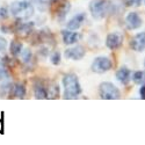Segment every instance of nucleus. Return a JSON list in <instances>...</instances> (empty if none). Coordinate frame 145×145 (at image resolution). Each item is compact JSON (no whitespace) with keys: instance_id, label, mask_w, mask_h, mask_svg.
<instances>
[{"instance_id":"1","label":"nucleus","mask_w":145,"mask_h":145,"mask_svg":"<svg viewBox=\"0 0 145 145\" xmlns=\"http://www.w3.org/2000/svg\"><path fill=\"white\" fill-rule=\"evenodd\" d=\"M63 84V96L64 99L67 100H72V99H76L81 94V86L79 84L78 77L76 74H72V73H67L63 77L62 80Z\"/></svg>"},{"instance_id":"2","label":"nucleus","mask_w":145,"mask_h":145,"mask_svg":"<svg viewBox=\"0 0 145 145\" xmlns=\"http://www.w3.org/2000/svg\"><path fill=\"white\" fill-rule=\"evenodd\" d=\"M9 12L14 18L19 20H28L34 15L35 8L33 4L27 0H20V1H13L9 6Z\"/></svg>"},{"instance_id":"3","label":"nucleus","mask_w":145,"mask_h":145,"mask_svg":"<svg viewBox=\"0 0 145 145\" xmlns=\"http://www.w3.org/2000/svg\"><path fill=\"white\" fill-rule=\"evenodd\" d=\"M113 5L108 0H93L89 4V12L95 20H102L112 12Z\"/></svg>"},{"instance_id":"4","label":"nucleus","mask_w":145,"mask_h":145,"mask_svg":"<svg viewBox=\"0 0 145 145\" xmlns=\"http://www.w3.org/2000/svg\"><path fill=\"white\" fill-rule=\"evenodd\" d=\"M99 92H100L101 99H105V100H117L121 98L120 89L114 85V84L108 82V81L100 84Z\"/></svg>"},{"instance_id":"5","label":"nucleus","mask_w":145,"mask_h":145,"mask_svg":"<svg viewBox=\"0 0 145 145\" xmlns=\"http://www.w3.org/2000/svg\"><path fill=\"white\" fill-rule=\"evenodd\" d=\"M113 67V63L112 60L108 58V57H96L93 63H92V71L94 72V73H98V74H102V73H106V72H108L110 69Z\"/></svg>"},{"instance_id":"6","label":"nucleus","mask_w":145,"mask_h":145,"mask_svg":"<svg viewBox=\"0 0 145 145\" xmlns=\"http://www.w3.org/2000/svg\"><path fill=\"white\" fill-rule=\"evenodd\" d=\"M123 43V35L118 33V31H114V33H110L108 34L107 39H106V45L108 49H117L122 45Z\"/></svg>"},{"instance_id":"7","label":"nucleus","mask_w":145,"mask_h":145,"mask_svg":"<svg viewBox=\"0 0 145 145\" xmlns=\"http://www.w3.org/2000/svg\"><path fill=\"white\" fill-rule=\"evenodd\" d=\"M85 49L81 46V45H76V46H72V48H69L64 51V56L65 58L67 59H71V60H80L84 58L85 56Z\"/></svg>"},{"instance_id":"8","label":"nucleus","mask_w":145,"mask_h":145,"mask_svg":"<svg viewBox=\"0 0 145 145\" xmlns=\"http://www.w3.org/2000/svg\"><path fill=\"white\" fill-rule=\"evenodd\" d=\"M125 23H127V27L129 29L135 30V29H138V28L142 27L143 20L137 13H135V12H130V13H128V15L125 18Z\"/></svg>"},{"instance_id":"9","label":"nucleus","mask_w":145,"mask_h":145,"mask_svg":"<svg viewBox=\"0 0 145 145\" xmlns=\"http://www.w3.org/2000/svg\"><path fill=\"white\" fill-rule=\"evenodd\" d=\"M130 46H131V49L135 51H138V52L144 51V49H145V31L138 33L135 37L132 39Z\"/></svg>"},{"instance_id":"10","label":"nucleus","mask_w":145,"mask_h":145,"mask_svg":"<svg viewBox=\"0 0 145 145\" xmlns=\"http://www.w3.org/2000/svg\"><path fill=\"white\" fill-rule=\"evenodd\" d=\"M85 20H86V13H78L67 22L66 27L70 30H78L84 25Z\"/></svg>"},{"instance_id":"11","label":"nucleus","mask_w":145,"mask_h":145,"mask_svg":"<svg viewBox=\"0 0 145 145\" xmlns=\"http://www.w3.org/2000/svg\"><path fill=\"white\" fill-rule=\"evenodd\" d=\"M62 37H63V42L66 45H72L77 43L80 40V35L76 31V30H70V29H64L62 30Z\"/></svg>"},{"instance_id":"12","label":"nucleus","mask_w":145,"mask_h":145,"mask_svg":"<svg viewBox=\"0 0 145 145\" xmlns=\"http://www.w3.org/2000/svg\"><path fill=\"white\" fill-rule=\"evenodd\" d=\"M34 94H35V98L36 99H40V100L46 99L48 96H49L48 88L44 86V84L41 82V81L35 82V85H34Z\"/></svg>"},{"instance_id":"13","label":"nucleus","mask_w":145,"mask_h":145,"mask_svg":"<svg viewBox=\"0 0 145 145\" xmlns=\"http://www.w3.org/2000/svg\"><path fill=\"white\" fill-rule=\"evenodd\" d=\"M130 77H131V72L128 67L123 66V67H121L116 71V79L121 82V84H123V85H127V84L129 82L130 80Z\"/></svg>"},{"instance_id":"14","label":"nucleus","mask_w":145,"mask_h":145,"mask_svg":"<svg viewBox=\"0 0 145 145\" xmlns=\"http://www.w3.org/2000/svg\"><path fill=\"white\" fill-rule=\"evenodd\" d=\"M71 9V4L70 3H64L62 6L59 7L58 12H57V19H58V22H64L69 12Z\"/></svg>"},{"instance_id":"15","label":"nucleus","mask_w":145,"mask_h":145,"mask_svg":"<svg viewBox=\"0 0 145 145\" xmlns=\"http://www.w3.org/2000/svg\"><path fill=\"white\" fill-rule=\"evenodd\" d=\"M23 49V45L20 41L15 40V41H12L10 42V45H9V50H10V54L13 55L14 57H19L21 51Z\"/></svg>"},{"instance_id":"16","label":"nucleus","mask_w":145,"mask_h":145,"mask_svg":"<svg viewBox=\"0 0 145 145\" xmlns=\"http://www.w3.org/2000/svg\"><path fill=\"white\" fill-rule=\"evenodd\" d=\"M12 94H13L15 98L19 99H23L26 96V87L22 85V84H15L12 88Z\"/></svg>"},{"instance_id":"17","label":"nucleus","mask_w":145,"mask_h":145,"mask_svg":"<svg viewBox=\"0 0 145 145\" xmlns=\"http://www.w3.org/2000/svg\"><path fill=\"white\" fill-rule=\"evenodd\" d=\"M132 80L137 85H144L145 84V72L143 71H136L134 76H132Z\"/></svg>"},{"instance_id":"18","label":"nucleus","mask_w":145,"mask_h":145,"mask_svg":"<svg viewBox=\"0 0 145 145\" xmlns=\"http://www.w3.org/2000/svg\"><path fill=\"white\" fill-rule=\"evenodd\" d=\"M20 57H21V60L25 64H28L31 62L33 59V54L30 51V49H22L21 54H20Z\"/></svg>"},{"instance_id":"19","label":"nucleus","mask_w":145,"mask_h":145,"mask_svg":"<svg viewBox=\"0 0 145 145\" xmlns=\"http://www.w3.org/2000/svg\"><path fill=\"white\" fill-rule=\"evenodd\" d=\"M9 79V73H8V71L3 67V66H0V84H4V82H7Z\"/></svg>"},{"instance_id":"20","label":"nucleus","mask_w":145,"mask_h":145,"mask_svg":"<svg viewBox=\"0 0 145 145\" xmlns=\"http://www.w3.org/2000/svg\"><path fill=\"white\" fill-rule=\"evenodd\" d=\"M50 60H51V63L54 65H58L60 63V54H59V51L52 52V55L50 56Z\"/></svg>"},{"instance_id":"21","label":"nucleus","mask_w":145,"mask_h":145,"mask_svg":"<svg viewBox=\"0 0 145 145\" xmlns=\"http://www.w3.org/2000/svg\"><path fill=\"white\" fill-rule=\"evenodd\" d=\"M7 48V41L5 37H3V36H0V54L4 52L6 50Z\"/></svg>"},{"instance_id":"22","label":"nucleus","mask_w":145,"mask_h":145,"mask_svg":"<svg viewBox=\"0 0 145 145\" xmlns=\"http://www.w3.org/2000/svg\"><path fill=\"white\" fill-rule=\"evenodd\" d=\"M8 16V9L4 8V7H0V20L6 19Z\"/></svg>"},{"instance_id":"23","label":"nucleus","mask_w":145,"mask_h":145,"mask_svg":"<svg viewBox=\"0 0 145 145\" xmlns=\"http://www.w3.org/2000/svg\"><path fill=\"white\" fill-rule=\"evenodd\" d=\"M143 0H129V4L130 5H134V6H139L142 4Z\"/></svg>"},{"instance_id":"24","label":"nucleus","mask_w":145,"mask_h":145,"mask_svg":"<svg viewBox=\"0 0 145 145\" xmlns=\"http://www.w3.org/2000/svg\"><path fill=\"white\" fill-rule=\"evenodd\" d=\"M139 94H140V96H142L143 99H145V84L140 86V88H139Z\"/></svg>"},{"instance_id":"25","label":"nucleus","mask_w":145,"mask_h":145,"mask_svg":"<svg viewBox=\"0 0 145 145\" xmlns=\"http://www.w3.org/2000/svg\"><path fill=\"white\" fill-rule=\"evenodd\" d=\"M0 131H1V121H0Z\"/></svg>"},{"instance_id":"26","label":"nucleus","mask_w":145,"mask_h":145,"mask_svg":"<svg viewBox=\"0 0 145 145\" xmlns=\"http://www.w3.org/2000/svg\"><path fill=\"white\" fill-rule=\"evenodd\" d=\"M144 67H145V59H144Z\"/></svg>"},{"instance_id":"27","label":"nucleus","mask_w":145,"mask_h":145,"mask_svg":"<svg viewBox=\"0 0 145 145\" xmlns=\"http://www.w3.org/2000/svg\"><path fill=\"white\" fill-rule=\"evenodd\" d=\"M52 1H58V0H52Z\"/></svg>"}]
</instances>
